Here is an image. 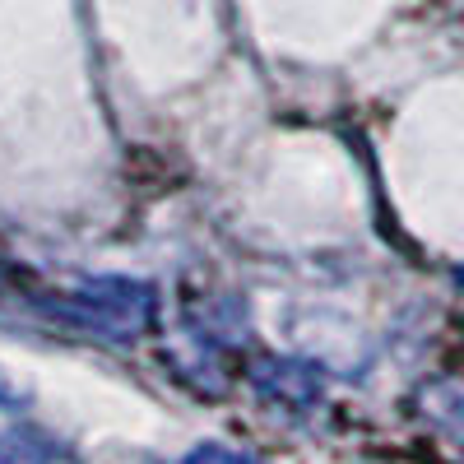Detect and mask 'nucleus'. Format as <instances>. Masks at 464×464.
Masks as SVG:
<instances>
[{"label":"nucleus","instance_id":"1","mask_svg":"<svg viewBox=\"0 0 464 464\" xmlns=\"http://www.w3.org/2000/svg\"><path fill=\"white\" fill-rule=\"evenodd\" d=\"M52 312L84 325V330H98L107 339H140L149 325H153V288L140 284V279H121V275H102V279H84L74 293L56 297Z\"/></svg>","mask_w":464,"mask_h":464},{"label":"nucleus","instance_id":"2","mask_svg":"<svg viewBox=\"0 0 464 464\" xmlns=\"http://www.w3.org/2000/svg\"><path fill=\"white\" fill-rule=\"evenodd\" d=\"M251 385L269 400V404H284V409H312L325 395V376L316 362L306 358H260L251 367Z\"/></svg>","mask_w":464,"mask_h":464},{"label":"nucleus","instance_id":"3","mask_svg":"<svg viewBox=\"0 0 464 464\" xmlns=\"http://www.w3.org/2000/svg\"><path fill=\"white\" fill-rule=\"evenodd\" d=\"M56 441L43 428H10L0 432V464H52Z\"/></svg>","mask_w":464,"mask_h":464},{"label":"nucleus","instance_id":"4","mask_svg":"<svg viewBox=\"0 0 464 464\" xmlns=\"http://www.w3.org/2000/svg\"><path fill=\"white\" fill-rule=\"evenodd\" d=\"M181 464H251L242 450H232V446H218V441H205V446H196Z\"/></svg>","mask_w":464,"mask_h":464},{"label":"nucleus","instance_id":"5","mask_svg":"<svg viewBox=\"0 0 464 464\" xmlns=\"http://www.w3.org/2000/svg\"><path fill=\"white\" fill-rule=\"evenodd\" d=\"M0 284H5V269H0Z\"/></svg>","mask_w":464,"mask_h":464},{"label":"nucleus","instance_id":"6","mask_svg":"<svg viewBox=\"0 0 464 464\" xmlns=\"http://www.w3.org/2000/svg\"><path fill=\"white\" fill-rule=\"evenodd\" d=\"M459 284H464V269H459Z\"/></svg>","mask_w":464,"mask_h":464}]
</instances>
